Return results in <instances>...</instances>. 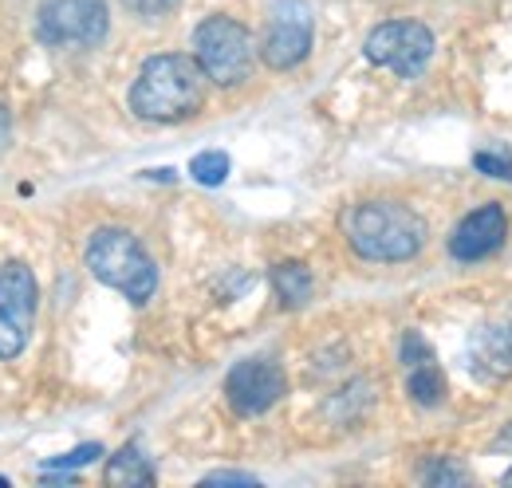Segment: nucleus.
<instances>
[{
	"mask_svg": "<svg viewBox=\"0 0 512 488\" xmlns=\"http://www.w3.org/2000/svg\"><path fill=\"white\" fill-rule=\"evenodd\" d=\"M343 237L355 256L375 264H402L426 248V221L402 201H359L343 213Z\"/></svg>",
	"mask_w": 512,
	"mask_h": 488,
	"instance_id": "f257e3e1",
	"label": "nucleus"
},
{
	"mask_svg": "<svg viewBox=\"0 0 512 488\" xmlns=\"http://www.w3.org/2000/svg\"><path fill=\"white\" fill-rule=\"evenodd\" d=\"M28 331H32L28 319H20L12 311H0V359H16L28 343Z\"/></svg>",
	"mask_w": 512,
	"mask_h": 488,
	"instance_id": "dca6fc26",
	"label": "nucleus"
},
{
	"mask_svg": "<svg viewBox=\"0 0 512 488\" xmlns=\"http://www.w3.org/2000/svg\"><path fill=\"white\" fill-rule=\"evenodd\" d=\"M0 485H8V481H4V477H0Z\"/></svg>",
	"mask_w": 512,
	"mask_h": 488,
	"instance_id": "a878e982",
	"label": "nucleus"
},
{
	"mask_svg": "<svg viewBox=\"0 0 512 488\" xmlns=\"http://www.w3.org/2000/svg\"><path fill=\"white\" fill-rule=\"evenodd\" d=\"M0 311H12L28 323L36 315V280L20 260L0 264Z\"/></svg>",
	"mask_w": 512,
	"mask_h": 488,
	"instance_id": "9b49d317",
	"label": "nucleus"
},
{
	"mask_svg": "<svg viewBox=\"0 0 512 488\" xmlns=\"http://www.w3.org/2000/svg\"><path fill=\"white\" fill-rule=\"evenodd\" d=\"M469 370L481 382H505L512 374V323L477 327L469 339Z\"/></svg>",
	"mask_w": 512,
	"mask_h": 488,
	"instance_id": "9d476101",
	"label": "nucleus"
},
{
	"mask_svg": "<svg viewBox=\"0 0 512 488\" xmlns=\"http://www.w3.org/2000/svg\"><path fill=\"white\" fill-rule=\"evenodd\" d=\"M272 288H276V296H280V304L284 307H304L312 300V272H308V264H300V260H288V264H276L272 268Z\"/></svg>",
	"mask_w": 512,
	"mask_h": 488,
	"instance_id": "ddd939ff",
	"label": "nucleus"
},
{
	"mask_svg": "<svg viewBox=\"0 0 512 488\" xmlns=\"http://www.w3.org/2000/svg\"><path fill=\"white\" fill-rule=\"evenodd\" d=\"M201 485H256L253 473H209Z\"/></svg>",
	"mask_w": 512,
	"mask_h": 488,
	"instance_id": "4be33fe9",
	"label": "nucleus"
},
{
	"mask_svg": "<svg viewBox=\"0 0 512 488\" xmlns=\"http://www.w3.org/2000/svg\"><path fill=\"white\" fill-rule=\"evenodd\" d=\"M107 32V0H48L36 16V36L48 48H99Z\"/></svg>",
	"mask_w": 512,
	"mask_h": 488,
	"instance_id": "39448f33",
	"label": "nucleus"
},
{
	"mask_svg": "<svg viewBox=\"0 0 512 488\" xmlns=\"http://www.w3.org/2000/svg\"><path fill=\"white\" fill-rule=\"evenodd\" d=\"M473 166H477L481 174H489V178L512 182V154H509V150H501V154H489V150H481V154L473 158Z\"/></svg>",
	"mask_w": 512,
	"mask_h": 488,
	"instance_id": "6ab92c4d",
	"label": "nucleus"
},
{
	"mask_svg": "<svg viewBox=\"0 0 512 488\" xmlns=\"http://www.w3.org/2000/svg\"><path fill=\"white\" fill-rule=\"evenodd\" d=\"M150 481H154V465H150V457L142 453L138 441L123 445V449L107 461V485L138 488V485H150Z\"/></svg>",
	"mask_w": 512,
	"mask_h": 488,
	"instance_id": "f8f14e48",
	"label": "nucleus"
},
{
	"mask_svg": "<svg viewBox=\"0 0 512 488\" xmlns=\"http://www.w3.org/2000/svg\"><path fill=\"white\" fill-rule=\"evenodd\" d=\"M406 390L418 406H442L446 402V374L438 370V359L406 366Z\"/></svg>",
	"mask_w": 512,
	"mask_h": 488,
	"instance_id": "4468645a",
	"label": "nucleus"
},
{
	"mask_svg": "<svg viewBox=\"0 0 512 488\" xmlns=\"http://www.w3.org/2000/svg\"><path fill=\"white\" fill-rule=\"evenodd\" d=\"M418 477L426 481V485H469V469L465 465H457V461H449V457H438V461H426L422 469H418Z\"/></svg>",
	"mask_w": 512,
	"mask_h": 488,
	"instance_id": "f3484780",
	"label": "nucleus"
},
{
	"mask_svg": "<svg viewBox=\"0 0 512 488\" xmlns=\"http://www.w3.org/2000/svg\"><path fill=\"white\" fill-rule=\"evenodd\" d=\"M8 138H12V119H8V111L0 107V150L8 146Z\"/></svg>",
	"mask_w": 512,
	"mask_h": 488,
	"instance_id": "5701e85b",
	"label": "nucleus"
},
{
	"mask_svg": "<svg viewBox=\"0 0 512 488\" xmlns=\"http://www.w3.org/2000/svg\"><path fill=\"white\" fill-rule=\"evenodd\" d=\"M193 48H197L201 71L217 87H237L253 71V36L233 16H209V20H201L197 32H193Z\"/></svg>",
	"mask_w": 512,
	"mask_h": 488,
	"instance_id": "20e7f679",
	"label": "nucleus"
},
{
	"mask_svg": "<svg viewBox=\"0 0 512 488\" xmlns=\"http://www.w3.org/2000/svg\"><path fill=\"white\" fill-rule=\"evenodd\" d=\"M363 52L375 67H390L402 79H418L434 60V32L418 20H386L367 36Z\"/></svg>",
	"mask_w": 512,
	"mask_h": 488,
	"instance_id": "423d86ee",
	"label": "nucleus"
},
{
	"mask_svg": "<svg viewBox=\"0 0 512 488\" xmlns=\"http://www.w3.org/2000/svg\"><path fill=\"white\" fill-rule=\"evenodd\" d=\"M99 457H103V445L87 441V445L71 449V453H64V457H52L44 469H48V473H67V469H83V465H91V461H99Z\"/></svg>",
	"mask_w": 512,
	"mask_h": 488,
	"instance_id": "a211bd4d",
	"label": "nucleus"
},
{
	"mask_svg": "<svg viewBox=\"0 0 512 488\" xmlns=\"http://www.w3.org/2000/svg\"><path fill=\"white\" fill-rule=\"evenodd\" d=\"M398 359H402V366L426 363V359H434V347H430L418 331H406V335H402V347H398Z\"/></svg>",
	"mask_w": 512,
	"mask_h": 488,
	"instance_id": "aec40b11",
	"label": "nucleus"
},
{
	"mask_svg": "<svg viewBox=\"0 0 512 488\" xmlns=\"http://www.w3.org/2000/svg\"><path fill=\"white\" fill-rule=\"evenodd\" d=\"M501 449H512V429L505 433V437H501Z\"/></svg>",
	"mask_w": 512,
	"mask_h": 488,
	"instance_id": "b1692460",
	"label": "nucleus"
},
{
	"mask_svg": "<svg viewBox=\"0 0 512 488\" xmlns=\"http://www.w3.org/2000/svg\"><path fill=\"white\" fill-rule=\"evenodd\" d=\"M190 174L197 185H221L229 178V154L225 150H201L190 162Z\"/></svg>",
	"mask_w": 512,
	"mask_h": 488,
	"instance_id": "2eb2a0df",
	"label": "nucleus"
},
{
	"mask_svg": "<svg viewBox=\"0 0 512 488\" xmlns=\"http://www.w3.org/2000/svg\"><path fill=\"white\" fill-rule=\"evenodd\" d=\"M288 390V378L280 363L272 359H245L229 370L225 378V394H229V406L241 414V418H256L264 410H272Z\"/></svg>",
	"mask_w": 512,
	"mask_h": 488,
	"instance_id": "6e6552de",
	"label": "nucleus"
},
{
	"mask_svg": "<svg viewBox=\"0 0 512 488\" xmlns=\"http://www.w3.org/2000/svg\"><path fill=\"white\" fill-rule=\"evenodd\" d=\"M505 485H512V469H509V473H505Z\"/></svg>",
	"mask_w": 512,
	"mask_h": 488,
	"instance_id": "393cba45",
	"label": "nucleus"
},
{
	"mask_svg": "<svg viewBox=\"0 0 512 488\" xmlns=\"http://www.w3.org/2000/svg\"><path fill=\"white\" fill-rule=\"evenodd\" d=\"M505 233H509V217L497 201L465 213L449 237V256L461 260V264H473V260H485L493 256L501 244H505Z\"/></svg>",
	"mask_w": 512,
	"mask_h": 488,
	"instance_id": "1a4fd4ad",
	"label": "nucleus"
},
{
	"mask_svg": "<svg viewBox=\"0 0 512 488\" xmlns=\"http://www.w3.org/2000/svg\"><path fill=\"white\" fill-rule=\"evenodd\" d=\"M130 12H138V16H162V12H170V8H178V0H123Z\"/></svg>",
	"mask_w": 512,
	"mask_h": 488,
	"instance_id": "412c9836",
	"label": "nucleus"
},
{
	"mask_svg": "<svg viewBox=\"0 0 512 488\" xmlns=\"http://www.w3.org/2000/svg\"><path fill=\"white\" fill-rule=\"evenodd\" d=\"M209 75L201 63L182 52L154 56L142 63L134 87H130V111L146 122H182L201 111Z\"/></svg>",
	"mask_w": 512,
	"mask_h": 488,
	"instance_id": "f03ea898",
	"label": "nucleus"
},
{
	"mask_svg": "<svg viewBox=\"0 0 512 488\" xmlns=\"http://www.w3.org/2000/svg\"><path fill=\"white\" fill-rule=\"evenodd\" d=\"M87 268L134 304H146L158 288V268L150 252L127 229H99L87 241Z\"/></svg>",
	"mask_w": 512,
	"mask_h": 488,
	"instance_id": "7ed1b4c3",
	"label": "nucleus"
},
{
	"mask_svg": "<svg viewBox=\"0 0 512 488\" xmlns=\"http://www.w3.org/2000/svg\"><path fill=\"white\" fill-rule=\"evenodd\" d=\"M312 52V8L304 0H276L260 56L272 71H288Z\"/></svg>",
	"mask_w": 512,
	"mask_h": 488,
	"instance_id": "0eeeda50",
	"label": "nucleus"
}]
</instances>
